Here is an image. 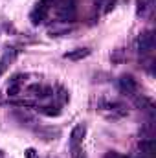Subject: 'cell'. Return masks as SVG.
Wrapping results in <instances>:
<instances>
[{"label":"cell","mask_w":156,"mask_h":158,"mask_svg":"<svg viewBox=\"0 0 156 158\" xmlns=\"http://www.w3.org/2000/svg\"><path fill=\"white\" fill-rule=\"evenodd\" d=\"M57 17L63 22H72L76 19V0H59L57 2Z\"/></svg>","instance_id":"cell-1"},{"label":"cell","mask_w":156,"mask_h":158,"mask_svg":"<svg viewBox=\"0 0 156 158\" xmlns=\"http://www.w3.org/2000/svg\"><path fill=\"white\" fill-rule=\"evenodd\" d=\"M101 110H103L105 116H109V118H112V119L123 118V116L129 114V109L121 101H107V103L101 105Z\"/></svg>","instance_id":"cell-2"},{"label":"cell","mask_w":156,"mask_h":158,"mask_svg":"<svg viewBox=\"0 0 156 158\" xmlns=\"http://www.w3.org/2000/svg\"><path fill=\"white\" fill-rule=\"evenodd\" d=\"M53 2H55V0H39V2H37L35 9H33V11H31V15H30L31 22H33L35 26H37V24H42V20L48 17V13H50V9H51Z\"/></svg>","instance_id":"cell-3"},{"label":"cell","mask_w":156,"mask_h":158,"mask_svg":"<svg viewBox=\"0 0 156 158\" xmlns=\"http://www.w3.org/2000/svg\"><path fill=\"white\" fill-rule=\"evenodd\" d=\"M136 48L140 53H151L154 48V33L153 31H143L136 39Z\"/></svg>","instance_id":"cell-4"},{"label":"cell","mask_w":156,"mask_h":158,"mask_svg":"<svg viewBox=\"0 0 156 158\" xmlns=\"http://www.w3.org/2000/svg\"><path fill=\"white\" fill-rule=\"evenodd\" d=\"M117 88L123 92V94H129V96H132V94H136L138 92V81L132 77V76H121V77L117 79Z\"/></svg>","instance_id":"cell-5"},{"label":"cell","mask_w":156,"mask_h":158,"mask_svg":"<svg viewBox=\"0 0 156 158\" xmlns=\"http://www.w3.org/2000/svg\"><path fill=\"white\" fill-rule=\"evenodd\" d=\"M84 134H86V125L84 123H79L72 129V132H70V149H76L83 143Z\"/></svg>","instance_id":"cell-6"},{"label":"cell","mask_w":156,"mask_h":158,"mask_svg":"<svg viewBox=\"0 0 156 158\" xmlns=\"http://www.w3.org/2000/svg\"><path fill=\"white\" fill-rule=\"evenodd\" d=\"M28 94L35 96V98H50V96H53V90H51V86H46V85H31V86H28Z\"/></svg>","instance_id":"cell-7"},{"label":"cell","mask_w":156,"mask_h":158,"mask_svg":"<svg viewBox=\"0 0 156 158\" xmlns=\"http://www.w3.org/2000/svg\"><path fill=\"white\" fill-rule=\"evenodd\" d=\"M17 53H18V50H15V48H7L6 52H4V55L0 57V76L7 70V66L13 63V59L17 57Z\"/></svg>","instance_id":"cell-8"},{"label":"cell","mask_w":156,"mask_h":158,"mask_svg":"<svg viewBox=\"0 0 156 158\" xmlns=\"http://www.w3.org/2000/svg\"><path fill=\"white\" fill-rule=\"evenodd\" d=\"M90 53H92L90 48H76V50L66 52V53H64V59H68V61H83V59H86Z\"/></svg>","instance_id":"cell-9"},{"label":"cell","mask_w":156,"mask_h":158,"mask_svg":"<svg viewBox=\"0 0 156 158\" xmlns=\"http://www.w3.org/2000/svg\"><path fill=\"white\" fill-rule=\"evenodd\" d=\"M24 77L22 74H17V76H13L11 79V83L7 85V88H6V94L9 96V98H13V96H18L20 94V90H22V83H20V79Z\"/></svg>","instance_id":"cell-10"},{"label":"cell","mask_w":156,"mask_h":158,"mask_svg":"<svg viewBox=\"0 0 156 158\" xmlns=\"http://www.w3.org/2000/svg\"><path fill=\"white\" fill-rule=\"evenodd\" d=\"M138 147L142 151V156L151 158L153 156V151H154V142H153V138H142L140 143H138Z\"/></svg>","instance_id":"cell-11"},{"label":"cell","mask_w":156,"mask_h":158,"mask_svg":"<svg viewBox=\"0 0 156 158\" xmlns=\"http://www.w3.org/2000/svg\"><path fill=\"white\" fill-rule=\"evenodd\" d=\"M37 110H39L40 114H44V116H50V118L61 116V107H59V105H42Z\"/></svg>","instance_id":"cell-12"},{"label":"cell","mask_w":156,"mask_h":158,"mask_svg":"<svg viewBox=\"0 0 156 158\" xmlns=\"http://www.w3.org/2000/svg\"><path fill=\"white\" fill-rule=\"evenodd\" d=\"M13 118L17 119V121H20L22 125H31V123H35V118H33L30 112H26V110H13Z\"/></svg>","instance_id":"cell-13"},{"label":"cell","mask_w":156,"mask_h":158,"mask_svg":"<svg viewBox=\"0 0 156 158\" xmlns=\"http://www.w3.org/2000/svg\"><path fill=\"white\" fill-rule=\"evenodd\" d=\"M134 103H136V107H140V109H143V110H147V112H151V114H153L154 105H153V101H151L149 98H145V96L136 98V99H134Z\"/></svg>","instance_id":"cell-14"},{"label":"cell","mask_w":156,"mask_h":158,"mask_svg":"<svg viewBox=\"0 0 156 158\" xmlns=\"http://www.w3.org/2000/svg\"><path fill=\"white\" fill-rule=\"evenodd\" d=\"M37 132L40 134V138H42V140H55V138L61 134V131H59V129H39Z\"/></svg>","instance_id":"cell-15"},{"label":"cell","mask_w":156,"mask_h":158,"mask_svg":"<svg viewBox=\"0 0 156 158\" xmlns=\"http://www.w3.org/2000/svg\"><path fill=\"white\" fill-rule=\"evenodd\" d=\"M151 6H153V0H138V15L145 17L147 11L151 9Z\"/></svg>","instance_id":"cell-16"},{"label":"cell","mask_w":156,"mask_h":158,"mask_svg":"<svg viewBox=\"0 0 156 158\" xmlns=\"http://www.w3.org/2000/svg\"><path fill=\"white\" fill-rule=\"evenodd\" d=\"M110 59H112V63H116V64L123 63V61H125V50H123V48H117V50H114V53L110 55Z\"/></svg>","instance_id":"cell-17"},{"label":"cell","mask_w":156,"mask_h":158,"mask_svg":"<svg viewBox=\"0 0 156 158\" xmlns=\"http://www.w3.org/2000/svg\"><path fill=\"white\" fill-rule=\"evenodd\" d=\"M72 158H86V155H84V151H83L81 145L76 147V149H72Z\"/></svg>","instance_id":"cell-18"},{"label":"cell","mask_w":156,"mask_h":158,"mask_svg":"<svg viewBox=\"0 0 156 158\" xmlns=\"http://www.w3.org/2000/svg\"><path fill=\"white\" fill-rule=\"evenodd\" d=\"M57 96H59V99H61V103H66V101L70 99V96H68V92H66L64 88H59V94H57Z\"/></svg>","instance_id":"cell-19"},{"label":"cell","mask_w":156,"mask_h":158,"mask_svg":"<svg viewBox=\"0 0 156 158\" xmlns=\"http://www.w3.org/2000/svg\"><path fill=\"white\" fill-rule=\"evenodd\" d=\"M105 158H127V156L119 155V153H116V151H110V153H107V155H105Z\"/></svg>","instance_id":"cell-20"},{"label":"cell","mask_w":156,"mask_h":158,"mask_svg":"<svg viewBox=\"0 0 156 158\" xmlns=\"http://www.w3.org/2000/svg\"><path fill=\"white\" fill-rule=\"evenodd\" d=\"M26 158H37V151L35 149H26Z\"/></svg>","instance_id":"cell-21"},{"label":"cell","mask_w":156,"mask_h":158,"mask_svg":"<svg viewBox=\"0 0 156 158\" xmlns=\"http://www.w3.org/2000/svg\"><path fill=\"white\" fill-rule=\"evenodd\" d=\"M2 155H4V153H2V151H0V156H2Z\"/></svg>","instance_id":"cell-22"}]
</instances>
